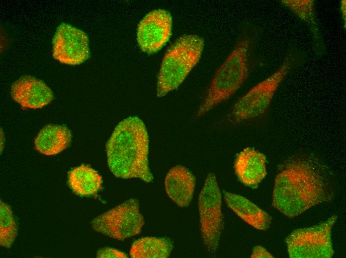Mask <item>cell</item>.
<instances>
[{
  "instance_id": "6da1fadb",
  "label": "cell",
  "mask_w": 346,
  "mask_h": 258,
  "mask_svg": "<svg viewBox=\"0 0 346 258\" xmlns=\"http://www.w3.org/2000/svg\"><path fill=\"white\" fill-rule=\"evenodd\" d=\"M318 161L295 157L283 165L276 176L272 205L288 217L297 216L327 197L328 178Z\"/></svg>"
},
{
  "instance_id": "7a4b0ae2",
  "label": "cell",
  "mask_w": 346,
  "mask_h": 258,
  "mask_svg": "<svg viewBox=\"0 0 346 258\" xmlns=\"http://www.w3.org/2000/svg\"><path fill=\"white\" fill-rule=\"evenodd\" d=\"M107 164L117 178L153 179L148 165L149 136L143 122L129 117L116 126L106 145Z\"/></svg>"
},
{
  "instance_id": "3957f363",
  "label": "cell",
  "mask_w": 346,
  "mask_h": 258,
  "mask_svg": "<svg viewBox=\"0 0 346 258\" xmlns=\"http://www.w3.org/2000/svg\"><path fill=\"white\" fill-rule=\"evenodd\" d=\"M250 45L248 38L240 40L217 70L198 109V117L229 98L246 80L249 73Z\"/></svg>"
},
{
  "instance_id": "277c9868",
  "label": "cell",
  "mask_w": 346,
  "mask_h": 258,
  "mask_svg": "<svg viewBox=\"0 0 346 258\" xmlns=\"http://www.w3.org/2000/svg\"><path fill=\"white\" fill-rule=\"evenodd\" d=\"M204 46L197 35H184L167 51L158 76L157 96L166 95L176 89L198 62Z\"/></svg>"
},
{
  "instance_id": "5b68a950",
  "label": "cell",
  "mask_w": 346,
  "mask_h": 258,
  "mask_svg": "<svg viewBox=\"0 0 346 258\" xmlns=\"http://www.w3.org/2000/svg\"><path fill=\"white\" fill-rule=\"evenodd\" d=\"M293 65L294 60L286 57L274 73L253 87L236 101L229 113V120L233 123H240L263 114L268 108L280 84Z\"/></svg>"
},
{
  "instance_id": "8992f818",
  "label": "cell",
  "mask_w": 346,
  "mask_h": 258,
  "mask_svg": "<svg viewBox=\"0 0 346 258\" xmlns=\"http://www.w3.org/2000/svg\"><path fill=\"white\" fill-rule=\"evenodd\" d=\"M222 195L216 176H207L198 197L200 231L203 242L211 255L217 252L223 228Z\"/></svg>"
},
{
  "instance_id": "52a82bcc",
  "label": "cell",
  "mask_w": 346,
  "mask_h": 258,
  "mask_svg": "<svg viewBox=\"0 0 346 258\" xmlns=\"http://www.w3.org/2000/svg\"><path fill=\"white\" fill-rule=\"evenodd\" d=\"M337 219L334 215L318 225L296 229L286 239L290 258H330L334 254L331 230Z\"/></svg>"
},
{
  "instance_id": "ba28073f",
  "label": "cell",
  "mask_w": 346,
  "mask_h": 258,
  "mask_svg": "<svg viewBox=\"0 0 346 258\" xmlns=\"http://www.w3.org/2000/svg\"><path fill=\"white\" fill-rule=\"evenodd\" d=\"M139 200L129 199L97 216L91 221L94 231L123 241L140 234L144 224Z\"/></svg>"
},
{
  "instance_id": "9c48e42d",
  "label": "cell",
  "mask_w": 346,
  "mask_h": 258,
  "mask_svg": "<svg viewBox=\"0 0 346 258\" xmlns=\"http://www.w3.org/2000/svg\"><path fill=\"white\" fill-rule=\"evenodd\" d=\"M52 43L53 57L62 63L80 64L89 57L87 34L70 24L62 23L58 27Z\"/></svg>"
},
{
  "instance_id": "30bf717a",
  "label": "cell",
  "mask_w": 346,
  "mask_h": 258,
  "mask_svg": "<svg viewBox=\"0 0 346 258\" xmlns=\"http://www.w3.org/2000/svg\"><path fill=\"white\" fill-rule=\"evenodd\" d=\"M172 17L167 10L158 9L149 12L140 22L137 39L141 50L147 54L159 51L172 34Z\"/></svg>"
},
{
  "instance_id": "8fae6325",
  "label": "cell",
  "mask_w": 346,
  "mask_h": 258,
  "mask_svg": "<svg viewBox=\"0 0 346 258\" xmlns=\"http://www.w3.org/2000/svg\"><path fill=\"white\" fill-rule=\"evenodd\" d=\"M13 99L22 107L38 109L49 104L54 95L50 88L41 80L31 76L24 75L11 86Z\"/></svg>"
},
{
  "instance_id": "7c38bea8",
  "label": "cell",
  "mask_w": 346,
  "mask_h": 258,
  "mask_svg": "<svg viewBox=\"0 0 346 258\" xmlns=\"http://www.w3.org/2000/svg\"><path fill=\"white\" fill-rule=\"evenodd\" d=\"M165 185L168 195L178 206L189 205L193 197L195 179L188 169L181 165L173 167L166 176Z\"/></svg>"
},
{
  "instance_id": "4fadbf2b",
  "label": "cell",
  "mask_w": 346,
  "mask_h": 258,
  "mask_svg": "<svg viewBox=\"0 0 346 258\" xmlns=\"http://www.w3.org/2000/svg\"><path fill=\"white\" fill-rule=\"evenodd\" d=\"M234 169L243 184L257 185L266 175L265 156L253 148H246L236 157Z\"/></svg>"
},
{
  "instance_id": "5bb4252c",
  "label": "cell",
  "mask_w": 346,
  "mask_h": 258,
  "mask_svg": "<svg viewBox=\"0 0 346 258\" xmlns=\"http://www.w3.org/2000/svg\"><path fill=\"white\" fill-rule=\"evenodd\" d=\"M227 205L241 218L256 229L265 231L269 228L271 217L246 198L223 191Z\"/></svg>"
},
{
  "instance_id": "9a60e30c",
  "label": "cell",
  "mask_w": 346,
  "mask_h": 258,
  "mask_svg": "<svg viewBox=\"0 0 346 258\" xmlns=\"http://www.w3.org/2000/svg\"><path fill=\"white\" fill-rule=\"evenodd\" d=\"M71 139V132L66 127L48 125L38 133L34 139V147L42 154L54 155L66 149Z\"/></svg>"
},
{
  "instance_id": "2e32d148",
  "label": "cell",
  "mask_w": 346,
  "mask_h": 258,
  "mask_svg": "<svg viewBox=\"0 0 346 258\" xmlns=\"http://www.w3.org/2000/svg\"><path fill=\"white\" fill-rule=\"evenodd\" d=\"M68 183L76 194L90 196L95 194L100 189L102 180L96 171L88 165L82 164L70 171Z\"/></svg>"
},
{
  "instance_id": "e0dca14e",
  "label": "cell",
  "mask_w": 346,
  "mask_h": 258,
  "mask_svg": "<svg viewBox=\"0 0 346 258\" xmlns=\"http://www.w3.org/2000/svg\"><path fill=\"white\" fill-rule=\"evenodd\" d=\"M173 247V242L167 237H144L133 243L130 255L133 258H167Z\"/></svg>"
},
{
  "instance_id": "ac0fdd59",
  "label": "cell",
  "mask_w": 346,
  "mask_h": 258,
  "mask_svg": "<svg viewBox=\"0 0 346 258\" xmlns=\"http://www.w3.org/2000/svg\"><path fill=\"white\" fill-rule=\"evenodd\" d=\"M17 235V226L8 205L0 201V245L10 248Z\"/></svg>"
},
{
  "instance_id": "d6986e66",
  "label": "cell",
  "mask_w": 346,
  "mask_h": 258,
  "mask_svg": "<svg viewBox=\"0 0 346 258\" xmlns=\"http://www.w3.org/2000/svg\"><path fill=\"white\" fill-rule=\"evenodd\" d=\"M282 3L309 25L316 26L314 2L312 0H283Z\"/></svg>"
},
{
  "instance_id": "ffe728a7",
  "label": "cell",
  "mask_w": 346,
  "mask_h": 258,
  "mask_svg": "<svg viewBox=\"0 0 346 258\" xmlns=\"http://www.w3.org/2000/svg\"><path fill=\"white\" fill-rule=\"evenodd\" d=\"M96 257L100 258H127L123 252L110 248L99 249L97 252Z\"/></svg>"
},
{
  "instance_id": "44dd1931",
  "label": "cell",
  "mask_w": 346,
  "mask_h": 258,
  "mask_svg": "<svg viewBox=\"0 0 346 258\" xmlns=\"http://www.w3.org/2000/svg\"><path fill=\"white\" fill-rule=\"evenodd\" d=\"M251 258H274L265 249L257 246L253 250Z\"/></svg>"
}]
</instances>
